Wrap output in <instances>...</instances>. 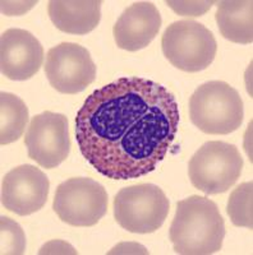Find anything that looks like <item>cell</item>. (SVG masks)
Returning a JSON list of instances; mask_svg holds the SVG:
<instances>
[{
  "label": "cell",
  "instance_id": "cell-5",
  "mask_svg": "<svg viewBox=\"0 0 253 255\" xmlns=\"http://www.w3.org/2000/svg\"><path fill=\"white\" fill-rule=\"evenodd\" d=\"M243 158L234 144L207 142L189 159L188 176L196 189L207 195L223 194L238 181Z\"/></svg>",
  "mask_w": 253,
  "mask_h": 255
},
{
  "label": "cell",
  "instance_id": "cell-1",
  "mask_svg": "<svg viewBox=\"0 0 253 255\" xmlns=\"http://www.w3.org/2000/svg\"><path fill=\"white\" fill-rule=\"evenodd\" d=\"M179 109L164 86L140 77L119 78L88 96L76 116L79 151L113 180L145 176L175 139Z\"/></svg>",
  "mask_w": 253,
  "mask_h": 255
},
{
  "label": "cell",
  "instance_id": "cell-15",
  "mask_svg": "<svg viewBox=\"0 0 253 255\" xmlns=\"http://www.w3.org/2000/svg\"><path fill=\"white\" fill-rule=\"evenodd\" d=\"M0 143L1 145L17 142L28 123V109L26 104L9 92L0 93Z\"/></svg>",
  "mask_w": 253,
  "mask_h": 255
},
{
  "label": "cell",
  "instance_id": "cell-13",
  "mask_svg": "<svg viewBox=\"0 0 253 255\" xmlns=\"http://www.w3.org/2000/svg\"><path fill=\"white\" fill-rule=\"evenodd\" d=\"M101 4L99 0H51L47 13L59 31L69 35H86L99 26Z\"/></svg>",
  "mask_w": 253,
  "mask_h": 255
},
{
  "label": "cell",
  "instance_id": "cell-14",
  "mask_svg": "<svg viewBox=\"0 0 253 255\" xmlns=\"http://www.w3.org/2000/svg\"><path fill=\"white\" fill-rule=\"evenodd\" d=\"M253 3L243 0H223L218 3L216 23L224 38L247 45L253 41Z\"/></svg>",
  "mask_w": 253,
  "mask_h": 255
},
{
  "label": "cell",
  "instance_id": "cell-2",
  "mask_svg": "<svg viewBox=\"0 0 253 255\" xmlns=\"http://www.w3.org/2000/svg\"><path fill=\"white\" fill-rule=\"evenodd\" d=\"M169 238L177 254H215L225 238L224 218L215 202L192 195L177 203Z\"/></svg>",
  "mask_w": 253,
  "mask_h": 255
},
{
  "label": "cell",
  "instance_id": "cell-17",
  "mask_svg": "<svg viewBox=\"0 0 253 255\" xmlns=\"http://www.w3.org/2000/svg\"><path fill=\"white\" fill-rule=\"evenodd\" d=\"M1 245H0V254H12L19 255L23 254L26 250V236L23 230L17 222L12 221L8 217H1Z\"/></svg>",
  "mask_w": 253,
  "mask_h": 255
},
{
  "label": "cell",
  "instance_id": "cell-19",
  "mask_svg": "<svg viewBox=\"0 0 253 255\" xmlns=\"http://www.w3.org/2000/svg\"><path fill=\"white\" fill-rule=\"evenodd\" d=\"M36 4L37 1H1V12L6 15H20Z\"/></svg>",
  "mask_w": 253,
  "mask_h": 255
},
{
  "label": "cell",
  "instance_id": "cell-12",
  "mask_svg": "<svg viewBox=\"0 0 253 255\" xmlns=\"http://www.w3.org/2000/svg\"><path fill=\"white\" fill-rule=\"evenodd\" d=\"M161 23L160 12L151 1H137L125 9L114 24L115 44L127 51L145 49L157 36Z\"/></svg>",
  "mask_w": 253,
  "mask_h": 255
},
{
  "label": "cell",
  "instance_id": "cell-6",
  "mask_svg": "<svg viewBox=\"0 0 253 255\" xmlns=\"http://www.w3.org/2000/svg\"><path fill=\"white\" fill-rule=\"evenodd\" d=\"M170 202L164 190L154 184L123 188L114 199V218L132 234H152L165 222Z\"/></svg>",
  "mask_w": 253,
  "mask_h": 255
},
{
  "label": "cell",
  "instance_id": "cell-4",
  "mask_svg": "<svg viewBox=\"0 0 253 255\" xmlns=\"http://www.w3.org/2000/svg\"><path fill=\"white\" fill-rule=\"evenodd\" d=\"M161 47L169 63L187 73L207 69L218 51L213 32L192 19L177 20L168 26L161 38Z\"/></svg>",
  "mask_w": 253,
  "mask_h": 255
},
{
  "label": "cell",
  "instance_id": "cell-8",
  "mask_svg": "<svg viewBox=\"0 0 253 255\" xmlns=\"http://www.w3.org/2000/svg\"><path fill=\"white\" fill-rule=\"evenodd\" d=\"M45 74L55 91L76 95L96 79V65L86 47L74 42H61L47 51Z\"/></svg>",
  "mask_w": 253,
  "mask_h": 255
},
{
  "label": "cell",
  "instance_id": "cell-18",
  "mask_svg": "<svg viewBox=\"0 0 253 255\" xmlns=\"http://www.w3.org/2000/svg\"><path fill=\"white\" fill-rule=\"evenodd\" d=\"M215 1H166V5L173 9L177 14L183 17H200L204 15Z\"/></svg>",
  "mask_w": 253,
  "mask_h": 255
},
{
  "label": "cell",
  "instance_id": "cell-16",
  "mask_svg": "<svg viewBox=\"0 0 253 255\" xmlns=\"http://www.w3.org/2000/svg\"><path fill=\"white\" fill-rule=\"evenodd\" d=\"M252 193V181L241 184L232 191L227 211L234 226L253 229Z\"/></svg>",
  "mask_w": 253,
  "mask_h": 255
},
{
  "label": "cell",
  "instance_id": "cell-11",
  "mask_svg": "<svg viewBox=\"0 0 253 255\" xmlns=\"http://www.w3.org/2000/svg\"><path fill=\"white\" fill-rule=\"evenodd\" d=\"M44 49L40 41L26 29L10 28L0 38V69L12 81L32 78L42 67Z\"/></svg>",
  "mask_w": 253,
  "mask_h": 255
},
{
  "label": "cell",
  "instance_id": "cell-7",
  "mask_svg": "<svg viewBox=\"0 0 253 255\" xmlns=\"http://www.w3.org/2000/svg\"><path fill=\"white\" fill-rule=\"evenodd\" d=\"M108 202L101 184L88 177H72L56 188L52 209L70 226L91 227L106 215Z\"/></svg>",
  "mask_w": 253,
  "mask_h": 255
},
{
  "label": "cell",
  "instance_id": "cell-9",
  "mask_svg": "<svg viewBox=\"0 0 253 255\" xmlns=\"http://www.w3.org/2000/svg\"><path fill=\"white\" fill-rule=\"evenodd\" d=\"M28 157L44 168H55L70 151L68 119L63 114L45 111L29 122L24 135Z\"/></svg>",
  "mask_w": 253,
  "mask_h": 255
},
{
  "label": "cell",
  "instance_id": "cell-3",
  "mask_svg": "<svg viewBox=\"0 0 253 255\" xmlns=\"http://www.w3.org/2000/svg\"><path fill=\"white\" fill-rule=\"evenodd\" d=\"M191 122L211 135H227L238 130L245 110L238 91L227 82L210 81L201 84L189 100Z\"/></svg>",
  "mask_w": 253,
  "mask_h": 255
},
{
  "label": "cell",
  "instance_id": "cell-10",
  "mask_svg": "<svg viewBox=\"0 0 253 255\" xmlns=\"http://www.w3.org/2000/svg\"><path fill=\"white\" fill-rule=\"evenodd\" d=\"M50 183L46 175L32 165L12 168L1 183V204L18 216H29L46 204Z\"/></svg>",
  "mask_w": 253,
  "mask_h": 255
}]
</instances>
